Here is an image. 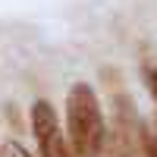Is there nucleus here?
<instances>
[{"instance_id":"7ed1b4c3","label":"nucleus","mask_w":157,"mask_h":157,"mask_svg":"<svg viewBox=\"0 0 157 157\" xmlns=\"http://www.w3.org/2000/svg\"><path fill=\"white\" fill-rule=\"evenodd\" d=\"M141 132L138 126V113L129 94H116L113 98V145L116 157H135L141 148Z\"/></svg>"},{"instance_id":"39448f33","label":"nucleus","mask_w":157,"mask_h":157,"mask_svg":"<svg viewBox=\"0 0 157 157\" xmlns=\"http://www.w3.org/2000/svg\"><path fill=\"white\" fill-rule=\"evenodd\" d=\"M0 157H32V154L25 151L19 141H6V145H3V151H0Z\"/></svg>"},{"instance_id":"f257e3e1","label":"nucleus","mask_w":157,"mask_h":157,"mask_svg":"<svg viewBox=\"0 0 157 157\" xmlns=\"http://www.w3.org/2000/svg\"><path fill=\"white\" fill-rule=\"evenodd\" d=\"M66 132L75 157H101L107 148V123L88 82H75L66 94Z\"/></svg>"},{"instance_id":"423d86ee","label":"nucleus","mask_w":157,"mask_h":157,"mask_svg":"<svg viewBox=\"0 0 157 157\" xmlns=\"http://www.w3.org/2000/svg\"><path fill=\"white\" fill-rule=\"evenodd\" d=\"M145 78H148V91H151V98H154V104H157V66H151V69L145 72Z\"/></svg>"},{"instance_id":"20e7f679","label":"nucleus","mask_w":157,"mask_h":157,"mask_svg":"<svg viewBox=\"0 0 157 157\" xmlns=\"http://www.w3.org/2000/svg\"><path fill=\"white\" fill-rule=\"evenodd\" d=\"M141 154L145 157H157V135L141 132Z\"/></svg>"},{"instance_id":"f03ea898","label":"nucleus","mask_w":157,"mask_h":157,"mask_svg":"<svg viewBox=\"0 0 157 157\" xmlns=\"http://www.w3.org/2000/svg\"><path fill=\"white\" fill-rule=\"evenodd\" d=\"M29 120H32V132H35L41 157H75L72 148H69V138L60 129L57 110L50 107V101H35Z\"/></svg>"},{"instance_id":"0eeeda50","label":"nucleus","mask_w":157,"mask_h":157,"mask_svg":"<svg viewBox=\"0 0 157 157\" xmlns=\"http://www.w3.org/2000/svg\"><path fill=\"white\" fill-rule=\"evenodd\" d=\"M113 157H116V154H113Z\"/></svg>"}]
</instances>
